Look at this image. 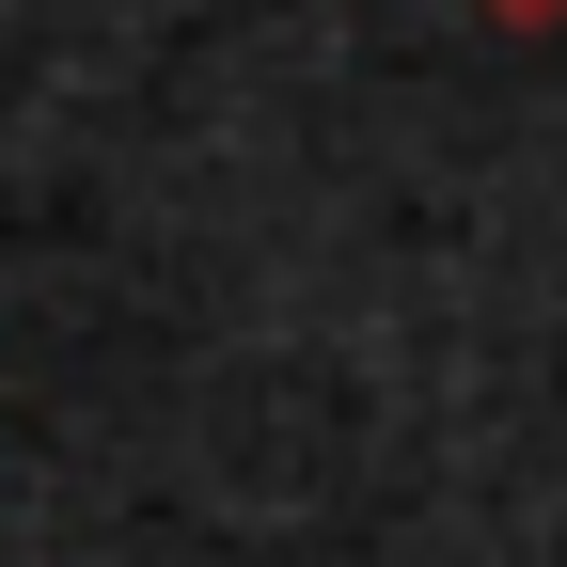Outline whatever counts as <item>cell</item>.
Returning a JSON list of instances; mask_svg holds the SVG:
<instances>
[{
    "instance_id": "cell-1",
    "label": "cell",
    "mask_w": 567,
    "mask_h": 567,
    "mask_svg": "<svg viewBox=\"0 0 567 567\" xmlns=\"http://www.w3.org/2000/svg\"><path fill=\"white\" fill-rule=\"evenodd\" d=\"M473 17H505V32H551V17H567V0H473Z\"/></svg>"
}]
</instances>
